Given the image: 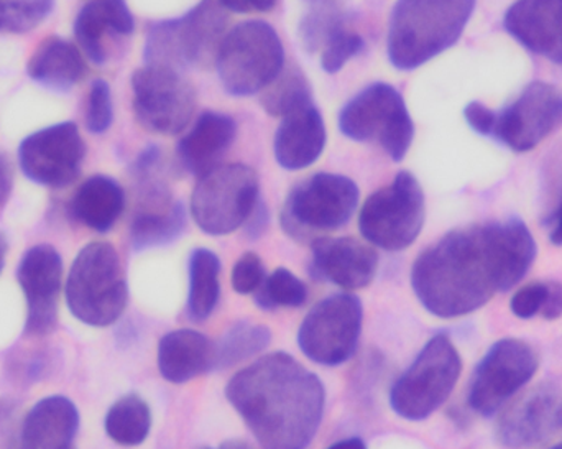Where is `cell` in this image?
Returning a JSON list of instances; mask_svg holds the SVG:
<instances>
[{
	"label": "cell",
	"mask_w": 562,
	"mask_h": 449,
	"mask_svg": "<svg viewBox=\"0 0 562 449\" xmlns=\"http://www.w3.org/2000/svg\"><path fill=\"white\" fill-rule=\"evenodd\" d=\"M79 428L76 405L63 395L42 399L20 427V449H69Z\"/></svg>",
	"instance_id": "d4e9b609"
},
{
	"label": "cell",
	"mask_w": 562,
	"mask_h": 449,
	"mask_svg": "<svg viewBox=\"0 0 562 449\" xmlns=\"http://www.w3.org/2000/svg\"><path fill=\"white\" fill-rule=\"evenodd\" d=\"M105 434L121 447H138L145 444L151 431V411L137 394L119 399L104 420Z\"/></svg>",
	"instance_id": "f546056e"
},
{
	"label": "cell",
	"mask_w": 562,
	"mask_h": 449,
	"mask_svg": "<svg viewBox=\"0 0 562 449\" xmlns=\"http://www.w3.org/2000/svg\"><path fill=\"white\" fill-rule=\"evenodd\" d=\"M363 48V40L359 33L352 32L346 23L337 26L333 35L327 38L326 45L323 46V55H321V66L324 71H340L349 59L359 55Z\"/></svg>",
	"instance_id": "e575fe53"
},
{
	"label": "cell",
	"mask_w": 562,
	"mask_h": 449,
	"mask_svg": "<svg viewBox=\"0 0 562 449\" xmlns=\"http://www.w3.org/2000/svg\"><path fill=\"white\" fill-rule=\"evenodd\" d=\"M359 188L342 175L316 173L291 190L280 214L284 233L293 239L314 240L319 233L349 223L359 204Z\"/></svg>",
	"instance_id": "ba28073f"
},
{
	"label": "cell",
	"mask_w": 562,
	"mask_h": 449,
	"mask_svg": "<svg viewBox=\"0 0 562 449\" xmlns=\"http://www.w3.org/2000/svg\"><path fill=\"white\" fill-rule=\"evenodd\" d=\"M267 270L259 254L246 252L239 257L231 276L234 292L239 295H252L266 282Z\"/></svg>",
	"instance_id": "8d00e7d4"
},
{
	"label": "cell",
	"mask_w": 562,
	"mask_h": 449,
	"mask_svg": "<svg viewBox=\"0 0 562 449\" xmlns=\"http://www.w3.org/2000/svg\"><path fill=\"white\" fill-rule=\"evenodd\" d=\"M229 10L223 0H201L180 19L155 23L145 42V63L177 69L216 65L221 43L227 35Z\"/></svg>",
	"instance_id": "277c9868"
},
{
	"label": "cell",
	"mask_w": 562,
	"mask_h": 449,
	"mask_svg": "<svg viewBox=\"0 0 562 449\" xmlns=\"http://www.w3.org/2000/svg\"><path fill=\"white\" fill-rule=\"evenodd\" d=\"M311 272L344 290H360L375 280L379 254L356 237H317L311 244Z\"/></svg>",
	"instance_id": "d6986e66"
},
{
	"label": "cell",
	"mask_w": 562,
	"mask_h": 449,
	"mask_svg": "<svg viewBox=\"0 0 562 449\" xmlns=\"http://www.w3.org/2000/svg\"><path fill=\"white\" fill-rule=\"evenodd\" d=\"M327 449H367V445L360 438H344Z\"/></svg>",
	"instance_id": "f6af8a7d"
},
{
	"label": "cell",
	"mask_w": 562,
	"mask_h": 449,
	"mask_svg": "<svg viewBox=\"0 0 562 449\" xmlns=\"http://www.w3.org/2000/svg\"><path fill=\"white\" fill-rule=\"evenodd\" d=\"M16 279L26 300L23 333L29 338L49 335L58 323V300L63 282V260L58 250L40 244L20 259Z\"/></svg>",
	"instance_id": "e0dca14e"
},
{
	"label": "cell",
	"mask_w": 562,
	"mask_h": 449,
	"mask_svg": "<svg viewBox=\"0 0 562 449\" xmlns=\"http://www.w3.org/2000/svg\"><path fill=\"white\" fill-rule=\"evenodd\" d=\"M200 449H254L252 445L243 440H227L221 444L220 447H203Z\"/></svg>",
	"instance_id": "bcb514c9"
},
{
	"label": "cell",
	"mask_w": 562,
	"mask_h": 449,
	"mask_svg": "<svg viewBox=\"0 0 562 449\" xmlns=\"http://www.w3.org/2000/svg\"><path fill=\"white\" fill-rule=\"evenodd\" d=\"M550 282H533L525 285L512 296L510 310L517 318L531 319L540 315L547 306Z\"/></svg>",
	"instance_id": "74e56055"
},
{
	"label": "cell",
	"mask_w": 562,
	"mask_h": 449,
	"mask_svg": "<svg viewBox=\"0 0 562 449\" xmlns=\"http://www.w3.org/2000/svg\"><path fill=\"white\" fill-rule=\"evenodd\" d=\"M221 260L213 250L198 247L188 259L187 315L203 323L213 316L221 300Z\"/></svg>",
	"instance_id": "83f0119b"
},
{
	"label": "cell",
	"mask_w": 562,
	"mask_h": 449,
	"mask_svg": "<svg viewBox=\"0 0 562 449\" xmlns=\"http://www.w3.org/2000/svg\"><path fill=\"white\" fill-rule=\"evenodd\" d=\"M561 418L562 391L553 382H543L502 415L498 444L508 449L538 447L561 427Z\"/></svg>",
	"instance_id": "ac0fdd59"
},
{
	"label": "cell",
	"mask_w": 562,
	"mask_h": 449,
	"mask_svg": "<svg viewBox=\"0 0 562 449\" xmlns=\"http://www.w3.org/2000/svg\"><path fill=\"white\" fill-rule=\"evenodd\" d=\"M464 117L472 131L492 137L495 127V111L479 101L469 102L464 109Z\"/></svg>",
	"instance_id": "f35d334b"
},
{
	"label": "cell",
	"mask_w": 562,
	"mask_h": 449,
	"mask_svg": "<svg viewBox=\"0 0 562 449\" xmlns=\"http://www.w3.org/2000/svg\"><path fill=\"white\" fill-rule=\"evenodd\" d=\"M13 188V165L9 155L0 151V207L9 201Z\"/></svg>",
	"instance_id": "60d3db41"
},
{
	"label": "cell",
	"mask_w": 562,
	"mask_h": 449,
	"mask_svg": "<svg viewBox=\"0 0 562 449\" xmlns=\"http://www.w3.org/2000/svg\"><path fill=\"white\" fill-rule=\"evenodd\" d=\"M125 193L111 177L95 175L76 191L71 213L79 223L95 233H108L124 213Z\"/></svg>",
	"instance_id": "4316f807"
},
{
	"label": "cell",
	"mask_w": 562,
	"mask_h": 449,
	"mask_svg": "<svg viewBox=\"0 0 562 449\" xmlns=\"http://www.w3.org/2000/svg\"><path fill=\"white\" fill-rule=\"evenodd\" d=\"M259 204V175L247 165L233 164L200 178L190 210L203 233L227 236L249 223Z\"/></svg>",
	"instance_id": "30bf717a"
},
{
	"label": "cell",
	"mask_w": 562,
	"mask_h": 449,
	"mask_svg": "<svg viewBox=\"0 0 562 449\" xmlns=\"http://www.w3.org/2000/svg\"><path fill=\"white\" fill-rule=\"evenodd\" d=\"M86 144L75 122H61L23 138L20 168L33 183L65 188L81 173Z\"/></svg>",
	"instance_id": "2e32d148"
},
{
	"label": "cell",
	"mask_w": 562,
	"mask_h": 449,
	"mask_svg": "<svg viewBox=\"0 0 562 449\" xmlns=\"http://www.w3.org/2000/svg\"><path fill=\"white\" fill-rule=\"evenodd\" d=\"M310 82L300 69L291 68L281 71L279 78L263 89L262 105L273 117L284 115L311 104Z\"/></svg>",
	"instance_id": "1f68e13d"
},
{
	"label": "cell",
	"mask_w": 562,
	"mask_h": 449,
	"mask_svg": "<svg viewBox=\"0 0 562 449\" xmlns=\"http://www.w3.org/2000/svg\"><path fill=\"white\" fill-rule=\"evenodd\" d=\"M134 112L148 132L177 135L184 131L196 109V92L183 72L145 65L132 76Z\"/></svg>",
	"instance_id": "5bb4252c"
},
{
	"label": "cell",
	"mask_w": 562,
	"mask_h": 449,
	"mask_svg": "<svg viewBox=\"0 0 562 449\" xmlns=\"http://www.w3.org/2000/svg\"><path fill=\"white\" fill-rule=\"evenodd\" d=\"M562 124V89L535 81L512 104L495 112L492 137L517 154L537 148Z\"/></svg>",
	"instance_id": "9a60e30c"
},
{
	"label": "cell",
	"mask_w": 562,
	"mask_h": 449,
	"mask_svg": "<svg viewBox=\"0 0 562 449\" xmlns=\"http://www.w3.org/2000/svg\"><path fill=\"white\" fill-rule=\"evenodd\" d=\"M326 125L316 105H304L284 115L276 135V158L284 170H303L323 155Z\"/></svg>",
	"instance_id": "cb8c5ba5"
},
{
	"label": "cell",
	"mask_w": 562,
	"mask_h": 449,
	"mask_svg": "<svg viewBox=\"0 0 562 449\" xmlns=\"http://www.w3.org/2000/svg\"><path fill=\"white\" fill-rule=\"evenodd\" d=\"M237 125L233 117L206 111L178 144V161L188 173L204 177L221 167L236 141Z\"/></svg>",
	"instance_id": "603a6c76"
},
{
	"label": "cell",
	"mask_w": 562,
	"mask_h": 449,
	"mask_svg": "<svg viewBox=\"0 0 562 449\" xmlns=\"http://www.w3.org/2000/svg\"><path fill=\"white\" fill-rule=\"evenodd\" d=\"M477 0H396L386 53L396 69L409 71L454 46Z\"/></svg>",
	"instance_id": "3957f363"
},
{
	"label": "cell",
	"mask_w": 562,
	"mask_h": 449,
	"mask_svg": "<svg viewBox=\"0 0 562 449\" xmlns=\"http://www.w3.org/2000/svg\"><path fill=\"white\" fill-rule=\"evenodd\" d=\"M69 449H71V448H69Z\"/></svg>",
	"instance_id": "f907efd6"
},
{
	"label": "cell",
	"mask_w": 562,
	"mask_h": 449,
	"mask_svg": "<svg viewBox=\"0 0 562 449\" xmlns=\"http://www.w3.org/2000/svg\"><path fill=\"white\" fill-rule=\"evenodd\" d=\"M362 322L359 296L347 292L326 296L310 310L297 329L300 351L314 364H346L359 348Z\"/></svg>",
	"instance_id": "7c38bea8"
},
{
	"label": "cell",
	"mask_w": 562,
	"mask_h": 449,
	"mask_svg": "<svg viewBox=\"0 0 562 449\" xmlns=\"http://www.w3.org/2000/svg\"><path fill=\"white\" fill-rule=\"evenodd\" d=\"M66 305L78 322L94 328L114 325L128 303L127 277L112 244L82 247L66 280Z\"/></svg>",
	"instance_id": "5b68a950"
},
{
	"label": "cell",
	"mask_w": 562,
	"mask_h": 449,
	"mask_svg": "<svg viewBox=\"0 0 562 449\" xmlns=\"http://www.w3.org/2000/svg\"><path fill=\"white\" fill-rule=\"evenodd\" d=\"M226 399L262 449H306L323 422L326 389L314 372L279 351L237 372Z\"/></svg>",
	"instance_id": "7a4b0ae2"
},
{
	"label": "cell",
	"mask_w": 562,
	"mask_h": 449,
	"mask_svg": "<svg viewBox=\"0 0 562 449\" xmlns=\"http://www.w3.org/2000/svg\"><path fill=\"white\" fill-rule=\"evenodd\" d=\"M425 217L422 184L409 171H400L392 184L367 198L360 210L359 229L370 246L400 252L418 239Z\"/></svg>",
	"instance_id": "9c48e42d"
},
{
	"label": "cell",
	"mask_w": 562,
	"mask_h": 449,
	"mask_svg": "<svg viewBox=\"0 0 562 449\" xmlns=\"http://www.w3.org/2000/svg\"><path fill=\"white\" fill-rule=\"evenodd\" d=\"M30 78L43 88L66 92L86 75V63L78 46L59 36H49L30 59Z\"/></svg>",
	"instance_id": "484cf974"
},
{
	"label": "cell",
	"mask_w": 562,
	"mask_h": 449,
	"mask_svg": "<svg viewBox=\"0 0 562 449\" xmlns=\"http://www.w3.org/2000/svg\"><path fill=\"white\" fill-rule=\"evenodd\" d=\"M540 368L533 346L521 339H501L475 368L469 385V407L482 417H494L518 394Z\"/></svg>",
	"instance_id": "4fadbf2b"
},
{
	"label": "cell",
	"mask_w": 562,
	"mask_h": 449,
	"mask_svg": "<svg viewBox=\"0 0 562 449\" xmlns=\"http://www.w3.org/2000/svg\"><path fill=\"white\" fill-rule=\"evenodd\" d=\"M135 22L125 0H91L76 16L75 36L94 65L104 66L134 33Z\"/></svg>",
	"instance_id": "ffe728a7"
},
{
	"label": "cell",
	"mask_w": 562,
	"mask_h": 449,
	"mask_svg": "<svg viewBox=\"0 0 562 449\" xmlns=\"http://www.w3.org/2000/svg\"><path fill=\"white\" fill-rule=\"evenodd\" d=\"M461 372V355L451 338L432 336L392 385L390 407L405 420H426L451 397Z\"/></svg>",
	"instance_id": "8992f818"
},
{
	"label": "cell",
	"mask_w": 562,
	"mask_h": 449,
	"mask_svg": "<svg viewBox=\"0 0 562 449\" xmlns=\"http://www.w3.org/2000/svg\"><path fill=\"white\" fill-rule=\"evenodd\" d=\"M551 449H562V444H560V445H557V447H554V448H551Z\"/></svg>",
	"instance_id": "c3c4849f"
},
{
	"label": "cell",
	"mask_w": 562,
	"mask_h": 449,
	"mask_svg": "<svg viewBox=\"0 0 562 449\" xmlns=\"http://www.w3.org/2000/svg\"><path fill=\"white\" fill-rule=\"evenodd\" d=\"M114 119L111 88L104 79H95L91 85L86 105V127L92 134H104Z\"/></svg>",
	"instance_id": "d590c367"
},
{
	"label": "cell",
	"mask_w": 562,
	"mask_h": 449,
	"mask_svg": "<svg viewBox=\"0 0 562 449\" xmlns=\"http://www.w3.org/2000/svg\"><path fill=\"white\" fill-rule=\"evenodd\" d=\"M187 227V211L183 204L137 210L131 224V240L135 250L164 247L180 239Z\"/></svg>",
	"instance_id": "f1b7e54d"
},
{
	"label": "cell",
	"mask_w": 562,
	"mask_h": 449,
	"mask_svg": "<svg viewBox=\"0 0 562 449\" xmlns=\"http://www.w3.org/2000/svg\"><path fill=\"white\" fill-rule=\"evenodd\" d=\"M339 128L350 141L379 142L393 161L406 157L415 138L402 94L386 82H375L350 99L340 111Z\"/></svg>",
	"instance_id": "8fae6325"
},
{
	"label": "cell",
	"mask_w": 562,
	"mask_h": 449,
	"mask_svg": "<svg viewBox=\"0 0 562 449\" xmlns=\"http://www.w3.org/2000/svg\"><path fill=\"white\" fill-rule=\"evenodd\" d=\"M55 9V0H0V32L26 33Z\"/></svg>",
	"instance_id": "836d02e7"
},
{
	"label": "cell",
	"mask_w": 562,
	"mask_h": 449,
	"mask_svg": "<svg viewBox=\"0 0 562 449\" xmlns=\"http://www.w3.org/2000/svg\"><path fill=\"white\" fill-rule=\"evenodd\" d=\"M537 254L533 234L518 217L461 227L419 254L412 289L432 316L461 318L518 285Z\"/></svg>",
	"instance_id": "6da1fadb"
},
{
	"label": "cell",
	"mask_w": 562,
	"mask_h": 449,
	"mask_svg": "<svg viewBox=\"0 0 562 449\" xmlns=\"http://www.w3.org/2000/svg\"><path fill=\"white\" fill-rule=\"evenodd\" d=\"M504 26L528 52L562 65V0H517Z\"/></svg>",
	"instance_id": "44dd1931"
},
{
	"label": "cell",
	"mask_w": 562,
	"mask_h": 449,
	"mask_svg": "<svg viewBox=\"0 0 562 449\" xmlns=\"http://www.w3.org/2000/svg\"><path fill=\"white\" fill-rule=\"evenodd\" d=\"M283 61V43L276 29L262 20H250L224 36L216 68L229 94L252 96L279 78Z\"/></svg>",
	"instance_id": "52a82bcc"
},
{
	"label": "cell",
	"mask_w": 562,
	"mask_h": 449,
	"mask_svg": "<svg viewBox=\"0 0 562 449\" xmlns=\"http://www.w3.org/2000/svg\"><path fill=\"white\" fill-rule=\"evenodd\" d=\"M541 316L548 322H554V319L561 318L562 316V283L550 282V295H548L547 306H544Z\"/></svg>",
	"instance_id": "b9f144b4"
},
{
	"label": "cell",
	"mask_w": 562,
	"mask_h": 449,
	"mask_svg": "<svg viewBox=\"0 0 562 449\" xmlns=\"http://www.w3.org/2000/svg\"><path fill=\"white\" fill-rule=\"evenodd\" d=\"M157 362L165 381L187 384L216 369V343L196 329H175L158 343Z\"/></svg>",
	"instance_id": "7402d4cb"
},
{
	"label": "cell",
	"mask_w": 562,
	"mask_h": 449,
	"mask_svg": "<svg viewBox=\"0 0 562 449\" xmlns=\"http://www.w3.org/2000/svg\"><path fill=\"white\" fill-rule=\"evenodd\" d=\"M310 10H340L342 0H304Z\"/></svg>",
	"instance_id": "ee69618b"
},
{
	"label": "cell",
	"mask_w": 562,
	"mask_h": 449,
	"mask_svg": "<svg viewBox=\"0 0 562 449\" xmlns=\"http://www.w3.org/2000/svg\"><path fill=\"white\" fill-rule=\"evenodd\" d=\"M272 343V332L267 326L252 322H237L231 326L220 343H216V369L233 368L256 358Z\"/></svg>",
	"instance_id": "4dcf8cb0"
},
{
	"label": "cell",
	"mask_w": 562,
	"mask_h": 449,
	"mask_svg": "<svg viewBox=\"0 0 562 449\" xmlns=\"http://www.w3.org/2000/svg\"><path fill=\"white\" fill-rule=\"evenodd\" d=\"M231 12L252 13L269 12L276 7L277 0H223Z\"/></svg>",
	"instance_id": "ab89813d"
},
{
	"label": "cell",
	"mask_w": 562,
	"mask_h": 449,
	"mask_svg": "<svg viewBox=\"0 0 562 449\" xmlns=\"http://www.w3.org/2000/svg\"><path fill=\"white\" fill-rule=\"evenodd\" d=\"M550 240L557 246H562V200L550 217Z\"/></svg>",
	"instance_id": "7bdbcfd3"
},
{
	"label": "cell",
	"mask_w": 562,
	"mask_h": 449,
	"mask_svg": "<svg viewBox=\"0 0 562 449\" xmlns=\"http://www.w3.org/2000/svg\"><path fill=\"white\" fill-rule=\"evenodd\" d=\"M7 250H9V243L3 233H0V273H2L3 266H5Z\"/></svg>",
	"instance_id": "7dc6e473"
},
{
	"label": "cell",
	"mask_w": 562,
	"mask_h": 449,
	"mask_svg": "<svg viewBox=\"0 0 562 449\" xmlns=\"http://www.w3.org/2000/svg\"><path fill=\"white\" fill-rule=\"evenodd\" d=\"M561 427H562V418H561Z\"/></svg>",
	"instance_id": "681fc988"
},
{
	"label": "cell",
	"mask_w": 562,
	"mask_h": 449,
	"mask_svg": "<svg viewBox=\"0 0 562 449\" xmlns=\"http://www.w3.org/2000/svg\"><path fill=\"white\" fill-rule=\"evenodd\" d=\"M307 287L293 272L279 267L276 272L267 276L256 292V303L260 310L276 312L280 308H300L306 303Z\"/></svg>",
	"instance_id": "d6a6232c"
}]
</instances>
